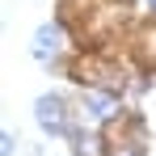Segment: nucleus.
I'll use <instances>...</instances> for the list:
<instances>
[{
	"label": "nucleus",
	"instance_id": "f257e3e1",
	"mask_svg": "<svg viewBox=\"0 0 156 156\" xmlns=\"http://www.w3.org/2000/svg\"><path fill=\"white\" fill-rule=\"evenodd\" d=\"M59 47H63V30L59 26H42L34 34V59H55Z\"/></svg>",
	"mask_w": 156,
	"mask_h": 156
},
{
	"label": "nucleus",
	"instance_id": "f03ea898",
	"mask_svg": "<svg viewBox=\"0 0 156 156\" xmlns=\"http://www.w3.org/2000/svg\"><path fill=\"white\" fill-rule=\"evenodd\" d=\"M38 127L51 131V135L63 131V105H59V97H42L38 101Z\"/></svg>",
	"mask_w": 156,
	"mask_h": 156
},
{
	"label": "nucleus",
	"instance_id": "7ed1b4c3",
	"mask_svg": "<svg viewBox=\"0 0 156 156\" xmlns=\"http://www.w3.org/2000/svg\"><path fill=\"white\" fill-rule=\"evenodd\" d=\"M84 105L93 110V118H110V114L118 110V101H114L110 93H84Z\"/></svg>",
	"mask_w": 156,
	"mask_h": 156
},
{
	"label": "nucleus",
	"instance_id": "20e7f679",
	"mask_svg": "<svg viewBox=\"0 0 156 156\" xmlns=\"http://www.w3.org/2000/svg\"><path fill=\"white\" fill-rule=\"evenodd\" d=\"M110 156H144V148L139 144H122V148H114Z\"/></svg>",
	"mask_w": 156,
	"mask_h": 156
},
{
	"label": "nucleus",
	"instance_id": "39448f33",
	"mask_svg": "<svg viewBox=\"0 0 156 156\" xmlns=\"http://www.w3.org/2000/svg\"><path fill=\"white\" fill-rule=\"evenodd\" d=\"M148 4H152V9H156V0H148Z\"/></svg>",
	"mask_w": 156,
	"mask_h": 156
}]
</instances>
